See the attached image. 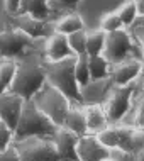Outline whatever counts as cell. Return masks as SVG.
I'll use <instances>...</instances> for the list:
<instances>
[{
  "label": "cell",
  "mask_w": 144,
  "mask_h": 161,
  "mask_svg": "<svg viewBox=\"0 0 144 161\" xmlns=\"http://www.w3.org/2000/svg\"><path fill=\"white\" fill-rule=\"evenodd\" d=\"M12 25L22 29L34 39L46 37V20H41L37 17H32L29 14H15L12 15Z\"/></svg>",
  "instance_id": "obj_15"
},
{
  "label": "cell",
  "mask_w": 144,
  "mask_h": 161,
  "mask_svg": "<svg viewBox=\"0 0 144 161\" xmlns=\"http://www.w3.org/2000/svg\"><path fill=\"white\" fill-rule=\"evenodd\" d=\"M20 3H22V0H5V10H7V14H10V15L19 14Z\"/></svg>",
  "instance_id": "obj_35"
},
{
  "label": "cell",
  "mask_w": 144,
  "mask_h": 161,
  "mask_svg": "<svg viewBox=\"0 0 144 161\" xmlns=\"http://www.w3.org/2000/svg\"><path fill=\"white\" fill-rule=\"evenodd\" d=\"M97 137L100 139L103 146H107L108 149H114V147H119L120 144V134H119V125L117 124H110L107 129H103L102 132L97 134Z\"/></svg>",
  "instance_id": "obj_24"
},
{
  "label": "cell",
  "mask_w": 144,
  "mask_h": 161,
  "mask_svg": "<svg viewBox=\"0 0 144 161\" xmlns=\"http://www.w3.org/2000/svg\"><path fill=\"white\" fill-rule=\"evenodd\" d=\"M86 34H88V31H86V29H81V31H76V32H73L68 36V42H69L73 53L76 56L78 54H86Z\"/></svg>",
  "instance_id": "obj_26"
},
{
  "label": "cell",
  "mask_w": 144,
  "mask_h": 161,
  "mask_svg": "<svg viewBox=\"0 0 144 161\" xmlns=\"http://www.w3.org/2000/svg\"><path fill=\"white\" fill-rule=\"evenodd\" d=\"M136 161H144V149L139 151V153L136 154Z\"/></svg>",
  "instance_id": "obj_37"
},
{
  "label": "cell",
  "mask_w": 144,
  "mask_h": 161,
  "mask_svg": "<svg viewBox=\"0 0 144 161\" xmlns=\"http://www.w3.org/2000/svg\"><path fill=\"white\" fill-rule=\"evenodd\" d=\"M136 5L139 10V17H144V0H136Z\"/></svg>",
  "instance_id": "obj_36"
},
{
  "label": "cell",
  "mask_w": 144,
  "mask_h": 161,
  "mask_svg": "<svg viewBox=\"0 0 144 161\" xmlns=\"http://www.w3.org/2000/svg\"><path fill=\"white\" fill-rule=\"evenodd\" d=\"M110 158L114 161H136V154L122 147H114L110 149Z\"/></svg>",
  "instance_id": "obj_31"
},
{
  "label": "cell",
  "mask_w": 144,
  "mask_h": 161,
  "mask_svg": "<svg viewBox=\"0 0 144 161\" xmlns=\"http://www.w3.org/2000/svg\"><path fill=\"white\" fill-rule=\"evenodd\" d=\"M37 39H34L32 36H29L27 32H24L19 27H7L2 31L0 36V42H2V58H22L25 54V51L29 47H32L36 44Z\"/></svg>",
  "instance_id": "obj_8"
},
{
  "label": "cell",
  "mask_w": 144,
  "mask_h": 161,
  "mask_svg": "<svg viewBox=\"0 0 144 161\" xmlns=\"http://www.w3.org/2000/svg\"><path fill=\"white\" fill-rule=\"evenodd\" d=\"M137 22H139V24H144V17H139V19H137Z\"/></svg>",
  "instance_id": "obj_38"
},
{
  "label": "cell",
  "mask_w": 144,
  "mask_h": 161,
  "mask_svg": "<svg viewBox=\"0 0 144 161\" xmlns=\"http://www.w3.org/2000/svg\"><path fill=\"white\" fill-rule=\"evenodd\" d=\"M15 142V129L0 120V151L10 147Z\"/></svg>",
  "instance_id": "obj_30"
},
{
  "label": "cell",
  "mask_w": 144,
  "mask_h": 161,
  "mask_svg": "<svg viewBox=\"0 0 144 161\" xmlns=\"http://www.w3.org/2000/svg\"><path fill=\"white\" fill-rule=\"evenodd\" d=\"M142 129H144V127H142Z\"/></svg>",
  "instance_id": "obj_41"
},
{
  "label": "cell",
  "mask_w": 144,
  "mask_h": 161,
  "mask_svg": "<svg viewBox=\"0 0 144 161\" xmlns=\"http://www.w3.org/2000/svg\"><path fill=\"white\" fill-rule=\"evenodd\" d=\"M142 71H144V64L141 59L130 58V59H125V61H120L117 64H112L110 78L114 81V85L125 86V85H130L136 78L141 76Z\"/></svg>",
  "instance_id": "obj_11"
},
{
  "label": "cell",
  "mask_w": 144,
  "mask_h": 161,
  "mask_svg": "<svg viewBox=\"0 0 144 161\" xmlns=\"http://www.w3.org/2000/svg\"><path fill=\"white\" fill-rule=\"evenodd\" d=\"M144 149V129L142 127H134L132 134H130L129 144H127V151L137 154L139 151Z\"/></svg>",
  "instance_id": "obj_29"
},
{
  "label": "cell",
  "mask_w": 144,
  "mask_h": 161,
  "mask_svg": "<svg viewBox=\"0 0 144 161\" xmlns=\"http://www.w3.org/2000/svg\"><path fill=\"white\" fill-rule=\"evenodd\" d=\"M24 105H25L24 97L10 92V90L2 92V95H0V120L10 125L12 129H15L20 115H22Z\"/></svg>",
  "instance_id": "obj_9"
},
{
  "label": "cell",
  "mask_w": 144,
  "mask_h": 161,
  "mask_svg": "<svg viewBox=\"0 0 144 161\" xmlns=\"http://www.w3.org/2000/svg\"><path fill=\"white\" fill-rule=\"evenodd\" d=\"M102 161H114V159H112L110 156H107V158H105V159H102Z\"/></svg>",
  "instance_id": "obj_39"
},
{
  "label": "cell",
  "mask_w": 144,
  "mask_h": 161,
  "mask_svg": "<svg viewBox=\"0 0 144 161\" xmlns=\"http://www.w3.org/2000/svg\"><path fill=\"white\" fill-rule=\"evenodd\" d=\"M130 115V122L127 125H134V127H144V93L139 97L136 105L130 108V112L125 117ZM124 117V119H125Z\"/></svg>",
  "instance_id": "obj_27"
},
{
  "label": "cell",
  "mask_w": 144,
  "mask_h": 161,
  "mask_svg": "<svg viewBox=\"0 0 144 161\" xmlns=\"http://www.w3.org/2000/svg\"><path fill=\"white\" fill-rule=\"evenodd\" d=\"M107 44V32L103 29H95V31H88L86 34V54L95 56V54H103Z\"/></svg>",
  "instance_id": "obj_19"
},
{
  "label": "cell",
  "mask_w": 144,
  "mask_h": 161,
  "mask_svg": "<svg viewBox=\"0 0 144 161\" xmlns=\"http://www.w3.org/2000/svg\"><path fill=\"white\" fill-rule=\"evenodd\" d=\"M81 29H85V24H83V20H81V17L76 15V14L63 15L59 20H56V24H54V31L64 34V36H69V34L81 31Z\"/></svg>",
  "instance_id": "obj_20"
},
{
  "label": "cell",
  "mask_w": 144,
  "mask_h": 161,
  "mask_svg": "<svg viewBox=\"0 0 144 161\" xmlns=\"http://www.w3.org/2000/svg\"><path fill=\"white\" fill-rule=\"evenodd\" d=\"M132 34L127 32V29H119V31L107 34V44L103 49V56L108 59L110 64H117L120 61L132 58V53L136 51V44L132 41Z\"/></svg>",
  "instance_id": "obj_7"
},
{
  "label": "cell",
  "mask_w": 144,
  "mask_h": 161,
  "mask_svg": "<svg viewBox=\"0 0 144 161\" xmlns=\"http://www.w3.org/2000/svg\"><path fill=\"white\" fill-rule=\"evenodd\" d=\"M90 56V54H88ZM90 75L91 80H103V78L110 76L112 64L108 63V59L103 54H95L90 56Z\"/></svg>",
  "instance_id": "obj_21"
},
{
  "label": "cell",
  "mask_w": 144,
  "mask_h": 161,
  "mask_svg": "<svg viewBox=\"0 0 144 161\" xmlns=\"http://www.w3.org/2000/svg\"><path fill=\"white\" fill-rule=\"evenodd\" d=\"M130 34H132V37L136 39L137 42V47L141 49V53L144 54V24H139L136 22L130 27Z\"/></svg>",
  "instance_id": "obj_32"
},
{
  "label": "cell",
  "mask_w": 144,
  "mask_h": 161,
  "mask_svg": "<svg viewBox=\"0 0 144 161\" xmlns=\"http://www.w3.org/2000/svg\"><path fill=\"white\" fill-rule=\"evenodd\" d=\"M142 88H144V71H142Z\"/></svg>",
  "instance_id": "obj_40"
},
{
  "label": "cell",
  "mask_w": 144,
  "mask_h": 161,
  "mask_svg": "<svg viewBox=\"0 0 144 161\" xmlns=\"http://www.w3.org/2000/svg\"><path fill=\"white\" fill-rule=\"evenodd\" d=\"M47 83L44 59H37L34 56L19 59V69H17L15 80L10 86V92H14L25 100H32L39 93V90Z\"/></svg>",
  "instance_id": "obj_1"
},
{
  "label": "cell",
  "mask_w": 144,
  "mask_h": 161,
  "mask_svg": "<svg viewBox=\"0 0 144 161\" xmlns=\"http://www.w3.org/2000/svg\"><path fill=\"white\" fill-rule=\"evenodd\" d=\"M100 29H103L107 34L119 31V29H124V24H122L120 17L117 12H110V14H105L100 20Z\"/></svg>",
  "instance_id": "obj_28"
},
{
  "label": "cell",
  "mask_w": 144,
  "mask_h": 161,
  "mask_svg": "<svg viewBox=\"0 0 144 161\" xmlns=\"http://www.w3.org/2000/svg\"><path fill=\"white\" fill-rule=\"evenodd\" d=\"M64 127L73 130L78 136H86L88 132V124H86V114H85V105L81 103H73L69 108L66 119H64Z\"/></svg>",
  "instance_id": "obj_16"
},
{
  "label": "cell",
  "mask_w": 144,
  "mask_h": 161,
  "mask_svg": "<svg viewBox=\"0 0 144 161\" xmlns=\"http://www.w3.org/2000/svg\"><path fill=\"white\" fill-rule=\"evenodd\" d=\"M114 88V81L112 78H103V80H90L86 85L81 86V98H83V105H103L105 100L110 95V90Z\"/></svg>",
  "instance_id": "obj_12"
},
{
  "label": "cell",
  "mask_w": 144,
  "mask_h": 161,
  "mask_svg": "<svg viewBox=\"0 0 144 161\" xmlns=\"http://www.w3.org/2000/svg\"><path fill=\"white\" fill-rule=\"evenodd\" d=\"M32 100L56 125H59V127L64 124V119H66L69 108L73 105L71 100L61 92V90L56 88L54 85H51L49 81L39 90V93Z\"/></svg>",
  "instance_id": "obj_5"
},
{
  "label": "cell",
  "mask_w": 144,
  "mask_h": 161,
  "mask_svg": "<svg viewBox=\"0 0 144 161\" xmlns=\"http://www.w3.org/2000/svg\"><path fill=\"white\" fill-rule=\"evenodd\" d=\"M110 156V149L103 146L97 134H86L78 142V158L80 161H102Z\"/></svg>",
  "instance_id": "obj_14"
},
{
  "label": "cell",
  "mask_w": 144,
  "mask_h": 161,
  "mask_svg": "<svg viewBox=\"0 0 144 161\" xmlns=\"http://www.w3.org/2000/svg\"><path fill=\"white\" fill-rule=\"evenodd\" d=\"M58 129H59V125H56L36 105L34 100H25L22 115H20L19 124L15 127V139H24V137H30V136L53 137Z\"/></svg>",
  "instance_id": "obj_3"
},
{
  "label": "cell",
  "mask_w": 144,
  "mask_h": 161,
  "mask_svg": "<svg viewBox=\"0 0 144 161\" xmlns=\"http://www.w3.org/2000/svg\"><path fill=\"white\" fill-rule=\"evenodd\" d=\"M53 141L56 144V149H58L59 161H80V158H78L80 136L78 134L66 129L64 125H61L53 136Z\"/></svg>",
  "instance_id": "obj_10"
},
{
  "label": "cell",
  "mask_w": 144,
  "mask_h": 161,
  "mask_svg": "<svg viewBox=\"0 0 144 161\" xmlns=\"http://www.w3.org/2000/svg\"><path fill=\"white\" fill-rule=\"evenodd\" d=\"M78 0H49L51 10H63V8H69L76 5Z\"/></svg>",
  "instance_id": "obj_34"
},
{
  "label": "cell",
  "mask_w": 144,
  "mask_h": 161,
  "mask_svg": "<svg viewBox=\"0 0 144 161\" xmlns=\"http://www.w3.org/2000/svg\"><path fill=\"white\" fill-rule=\"evenodd\" d=\"M136 92H142V73L141 76L136 78L130 85L125 86H117L114 85V88L110 90V95L103 103V108L107 112L108 122L110 124H119L124 120V117L130 112L132 108V97Z\"/></svg>",
  "instance_id": "obj_4"
},
{
  "label": "cell",
  "mask_w": 144,
  "mask_h": 161,
  "mask_svg": "<svg viewBox=\"0 0 144 161\" xmlns=\"http://www.w3.org/2000/svg\"><path fill=\"white\" fill-rule=\"evenodd\" d=\"M69 56H76V54L73 53L71 46H69L68 36L53 31V34H49L44 39V59H47V61H61V59L69 58Z\"/></svg>",
  "instance_id": "obj_13"
},
{
  "label": "cell",
  "mask_w": 144,
  "mask_h": 161,
  "mask_svg": "<svg viewBox=\"0 0 144 161\" xmlns=\"http://www.w3.org/2000/svg\"><path fill=\"white\" fill-rule=\"evenodd\" d=\"M15 147L22 161H59L58 149L49 136H30L15 139Z\"/></svg>",
  "instance_id": "obj_6"
},
{
  "label": "cell",
  "mask_w": 144,
  "mask_h": 161,
  "mask_svg": "<svg viewBox=\"0 0 144 161\" xmlns=\"http://www.w3.org/2000/svg\"><path fill=\"white\" fill-rule=\"evenodd\" d=\"M0 161H22V158H20V154H19V151H17L15 144H12L10 147L0 151Z\"/></svg>",
  "instance_id": "obj_33"
},
{
  "label": "cell",
  "mask_w": 144,
  "mask_h": 161,
  "mask_svg": "<svg viewBox=\"0 0 144 161\" xmlns=\"http://www.w3.org/2000/svg\"><path fill=\"white\" fill-rule=\"evenodd\" d=\"M85 114H86V124H88L90 134H98L110 125L103 105H98V103H95V105H85Z\"/></svg>",
  "instance_id": "obj_17"
},
{
  "label": "cell",
  "mask_w": 144,
  "mask_h": 161,
  "mask_svg": "<svg viewBox=\"0 0 144 161\" xmlns=\"http://www.w3.org/2000/svg\"><path fill=\"white\" fill-rule=\"evenodd\" d=\"M46 76L51 85H54L58 90H61L73 103H81V86L76 78V56H69L61 61H47L44 59Z\"/></svg>",
  "instance_id": "obj_2"
},
{
  "label": "cell",
  "mask_w": 144,
  "mask_h": 161,
  "mask_svg": "<svg viewBox=\"0 0 144 161\" xmlns=\"http://www.w3.org/2000/svg\"><path fill=\"white\" fill-rule=\"evenodd\" d=\"M90 56L88 54H78L76 56V78H78V83L80 86L86 85L91 80L90 75Z\"/></svg>",
  "instance_id": "obj_25"
},
{
  "label": "cell",
  "mask_w": 144,
  "mask_h": 161,
  "mask_svg": "<svg viewBox=\"0 0 144 161\" xmlns=\"http://www.w3.org/2000/svg\"><path fill=\"white\" fill-rule=\"evenodd\" d=\"M117 14H119L124 27L130 29L139 19V10H137V5H136V0H127L125 3H122L119 7V10H117Z\"/></svg>",
  "instance_id": "obj_23"
},
{
  "label": "cell",
  "mask_w": 144,
  "mask_h": 161,
  "mask_svg": "<svg viewBox=\"0 0 144 161\" xmlns=\"http://www.w3.org/2000/svg\"><path fill=\"white\" fill-rule=\"evenodd\" d=\"M51 12L53 10L49 7V0H22L19 14H29L41 20H46Z\"/></svg>",
  "instance_id": "obj_18"
},
{
  "label": "cell",
  "mask_w": 144,
  "mask_h": 161,
  "mask_svg": "<svg viewBox=\"0 0 144 161\" xmlns=\"http://www.w3.org/2000/svg\"><path fill=\"white\" fill-rule=\"evenodd\" d=\"M17 69H19V59L3 58L0 64V76H2V92H8L15 80Z\"/></svg>",
  "instance_id": "obj_22"
}]
</instances>
